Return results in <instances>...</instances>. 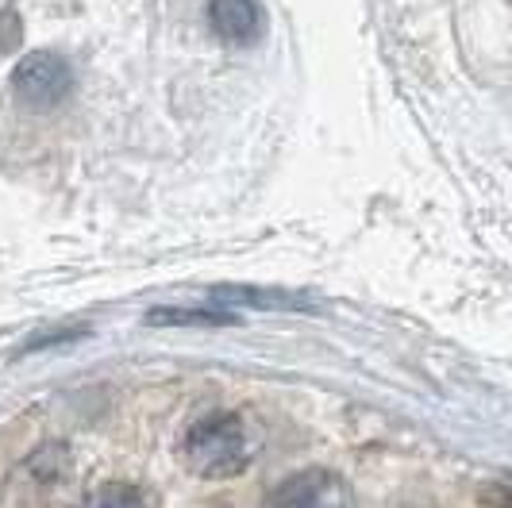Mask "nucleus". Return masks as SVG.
<instances>
[{
	"instance_id": "obj_6",
	"label": "nucleus",
	"mask_w": 512,
	"mask_h": 508,
	"mask_svg": "<svg viewBox=\"0 0 512 508\" xmlns=\"http://www.w3.org/2000/svg\"><path fill=\"white\" fill-rule=\"evenodd\" d=\"M212 301L247 305V308H308L293 293H282V289H247V285H216L212 289Z\"/></svg>"
},
{
	"instance_id": "obj_4",
	"label": "nucleus",
	"mask_w": 512,
	"mask_h": 508,
	"mask_svg": "<svg viewBox=\"0 0 512 508\" xmlns=\"http://www.w3.org/2000/svg\"><path fill=\"white\" fill-rule=\"evenodd\" d=\"M208 24L231 47H255L262 39L258 0H208Z\"/></svg>"
},
{
	"instance_id": "obj_5",
	"label": "nucleus",
	"mask_w": 512,
	"mask_h": 508,
	"mask_svg": "<svg viewBox=\"0 0 512 508\" xmlns=\"http://www.w3.org/2000/svg\"><path fill=\"white\" fill-rule=\"evenodd\" d=\"M147 324L154 328H231L235 324V312L220 305H174V308H154L147 312Z\"/></svg>"
},
{
	"instance_id": "obj_2",
	"label": "nucleus",
	"mask_w": 512,
	"mask_h": 508,
	"mask_svg": "<svg viewBox=\"0 0 512 508\" xmlns=\"http://www.w3.org/2000/svg\"><path fill=\"white\" fill-rule=\"evenodd\" d=\"M70 85H74L70 62L51 51L27 54V58H20V66L12 70V89H16V97H20L27 108H39V112H43V108H54V104L70 93Z\"/></svg>"
},
{
	"instance_id": "obj_1",
	"label": "nucleus",
	"mask_w": 512,
	"mask_h": 508,
	"mask_svg": "<svg viewBox=\"0 0 512 508\" xmlns=\"http://www.w3.org/2000/svg\"><path fill=\"white\" fill-rule=\"evenodd\" d=\"M251 455H255L251 432L231 412L201 416L185 435V462L201 478H235L251 466Z\"/></svg>"
},
{
	"instance_id": "obj_7",
	"label": "nucleus",
	"mask_w": 512,
	"mask_h": 508,
	"mask_svg": "<svg viewBox=\"0 0 512 508\" xmlns=\"http://www.w3.org/2000/svg\"><path fill=\"white\" fill-rule=\"evenodd\" d=\"M85 508H147V505H143V493H139V489L112 482V485L93 489V493L85 497Z\"/></svg>"
},
{
	"instance_id": "obj_8",
	"label": "nucleus",
	"mask_w": 512,
	"mask_h": 508,
	"mask_svg": "<svg viewBox=\"0 0 512 508\" xmlns=\"http://www.w3.org/2000/svg\"><path fill=\"white\" fill-rule=\"evenodd\" d=\"M24 39V27H20V16L16 8H4L0 12V54H12Z\"/></svg>"
},
{
	"instance_id": "obj_3",
	"label": "nucleus",
	"mask_w": 512,
	"mask_h": 508,
	"mask_svg": "<svg viewBox=\"0 0 512 508\" xmlns=\"http://www.w3.org/2000/svg\"><path fill=\"white\" fill-rule=\"evenodd\" d=\"M266 508H351V489L332 470H301L293 478H285Z\"/></svg>"
},
{
	"instance_id": "obj_9",
	"label": "nucleus",
	"mask_w": 512,
	"mask_h": 508,
	"mask_svg": "<svg viewBox=\"0 0 512 508\" xmlns=\"http://www.w3.org/2000/svg\"><path fill=\"white\" fill-rule=\"evenodd\" d=\"M478 497H482V505H489V508H512V482L486 485Z\"/></svg>"
}]
</instances>
